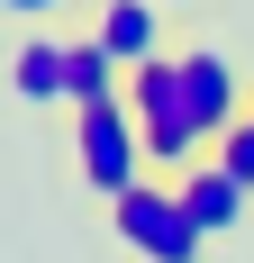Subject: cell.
Returning <instances> with one entry per match:
<instances>
[{"label": "cell", "mask_w": 254, "mask_h": 263, "mask_svg": "<svg viewBox=\"0 0 254 263\" xmlns=\"http://www.w3.org/2000/svg\"><path fill=\"white\" fill-rule=\"evenodd\" d=\"M245 118H254V109H245Z\"/></svg>", "instance_id": "cell-11"}, {"label": "cell", "mask_w": 254, "mask_h": 263, "mask_svg": "<svg viewBox=\"0 0 254 263\" xmlns=\"http://www.w3.org/2000/svg\"><path fill=\"white\" fill-rule=\"evenodd\" d=\"M73 173H82V191H100V200H118V191H136V182L154 173L146 127H136V109H127V100L73 109Z\"/></svg>", "instance_id": "cell-2"}, {"label": "cell", "mask_w": 254, "mask_h": 263, "mask_svg": "<svg viewBox=\"0 0 254 263\" xmlns=\"http://www.w3.org/2000/svg\"><path fill=\"white\" fill-rule=\"evenodd\" d=\"M9 91H19L27 109L73 100V36H19V54H9Z\"/></svg>", "instance_id": "cell-7"}, {"label": "cell", "mask_w": 254, "mask_h": 263, "mask_svg": "<svg viewBox=\"0 0 254 263\" xmlns=\"http://www.w3.org/2000/svg\"><path fill=\"white\" fill-rule=\"evenodd\" d=\"M127 109H136V127H146V155L164 182H182L200 155H218V136L200 127V100H191V82H182V54L146 64V73H127Z\"/></svg>", "instance_id": "cell-1"}, {"label": "cell", "mask_w": 254, "mask_h": 263, "mask_svg": "<svg viewBox=\"0 0 254 263\" xmlns=\"http://www.w3.org/2000/svg\"><path fill=\"white\" fill-rule=\"evenodd\" d=\"M9 9H19V18H55L64 0H9Z\"/></svg>", "instance_id": "cell-9"}, {"label": "cell", "mask_w": 254, "mask_h": 263, "mask_svg": "<svg viewBox=\"0 0 254 263\" xmlns=\"http://www.w3.org/2000/svg\"><path fill=\"white\" fill-rule=\"evenodd\" d=\"M164 9H182V0H164Z\"/></svg>", "instance_id": "cell-10"}, {"label": "cell", "mask_w": 254, "mask_h": 263, "mask_svg": "<svg viewBox=\"0 0 254 263\" xmlns=\"http://www.w3.org/2000/svg\"><path fill=\"white\" fill-rule=\"evenodd\" d=\"M182 82H191V100H200V127L209 136H227L236 118H245V73H236V54H218V46H191L182 54Z\"/></svg>", "instance_id": "cell-6"}, {"label": "cell", "mask_w": 254, "mask_h": 263, "mask_svg": "<svg viewBox=\"0 0 254 263\" xmlns=\"http://www.w3.org/2000/svg\"><path fill=\"white\" fill-rule=\"evenodd\" d=\"M91 36H100L109 54H118L127 73H146V64H164V0H91Z\"/></svg>", "instance_id": "cell-4"}, {"label": "cell", "mask_w": 254, "mask_h": 263, "mask_svg": "<svg viewBox=\"0 0 254 263\" xmlns=\"http://www.w3.org/2000/svg\"><path fill=\"white\" fill-rule=\"evenodd\" d=\"M218 163H227L236 182H245V191H254V118H236V127H227V136H218Z\"/></svg>", "instance_id": "cell-8"}, {"label": "cell", "mask_w": 254, "mask_h": 263, "mask_svg": "<svg viewBox=\"0 0 254 263\" xmlns=\"http://www.w3.org/2000/svg\"><path fill=\"white\" fill-rule=\"evenodd\" d=\"M109 236H118L136 263H200V245H209L200 227H191V209H182V191L154 182V173L109 200Z\"/></svg>", "instance_id": "cell-3"}, {"label": "cell", "mask_w": 254, "mask_h": 263, "mask_svg": "<svg viewBox=\"0 0 254 263\" xmlns=\"http://www.w3.org/2000/svg\"><path fill=\"white\" fill-rule=\"evenodd\" d=\"M173 191H182V209H191V227H200V236H236V227H245V209H254V191L236 182L218 155H200Z\"/></svg>", "instance_id": "cell-5"}]
</instances>
